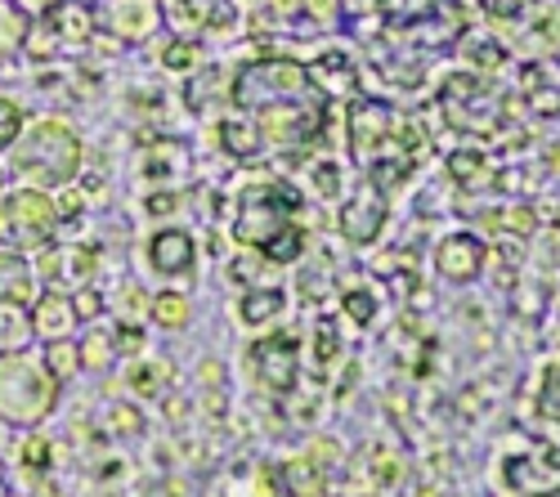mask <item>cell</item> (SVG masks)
I'll return each instance as SVG.
<instances>
[{"label": "cell", "mask_w": 560, "mask_h": 497, "mask_svg": "<svg viewBox=\"0 0 560 497\" xmlns=\"http://www.w3.org/2000/svg\"><path fill=\"white\" fill-rule=\"evenodd\" d=\"M551 497H560V493H551Z\"/></svg>", "instance_id": "37"}, {"label": "cell", "mask_w": 560, "mask_h": 497, "mask_svg": "<svg viewBox=\"0 0 560 497\" xmlns=\"http://www.w3.org/2000/svg\"><path fill=\"white\" fill-rule=\"evenodd\" d=\"M95 23H100L113 40L135 45V40L158 36V27H162V5H158V0H104V5L95 10Z\"/></svg>", "instance_id": "7"}, {"label": "cell", "mask_w": 560, "mask_h": 497, "mask_svg": "<svg viewBox=\"0 0 560 497\" xmlns=\"http://www.w3.org/2000/svg\"><path fill=\"white\" fill-rule=\"evenodd\" d=\"M440 104H444V113L457 130H489L498 121V90L485 76H471V72L448 76L444 90H440Z\"/></svg>", "instance_id": "6"}, {"label": "cell", "mask_w": 560, "mask_h": 497, "mask_svg": "<svg viewBox=\"0 0 560 497\" xmlns=\"http://www.w3.org/2000/svg\"><path fill=\"white\" fill-rule=\"evenodd\" d=\"M542 413H547L551 422H560V368L542 381Z\"/></svg>", "instance_id": "30"}, {"label": "cell", "mask_w": 560, "mask_h": 497, "mask_svg": "<svg viewBox=\"0 0 560 497\" xmlns=\"http://www.w3.org/2000/svg\"><path fill=\"white\" fill-rule=\"evenodd\" d=\"M283 309H288V296L278 292V287H247V292H243V319H247L252 328L278 319Z\"/></svg>", "instance_id": "19"}, {"label": "cell", "mask_w": 560, "mask_h": 497, "mask_svg": "<svg viewBox=\"0 0 560 497\" xmlns=\"http://www.w3.org/2000/svg\"><path fill=\"white\" fill-rule=\"evenodd\" d=\"M40 274L50 279V287H85V279L95 274V251L85 247L40 251Z\"/></svg>", "instance_id": "14"}, {"label": "cell", "mask_w": 560, "mask_h": 497, "mask_svg": "<svg viewBox=\"0 0 560 497\" xmlns=\"http://www.w3.org/2000/svg\"><path fill=\"white\" fill-rule=\"evenodd\" d=\"M10 170L23 189H40V193H59L63 185H72L85 149L77 140V130L59 117H40L32 126H23V134L10 144Z\"/></svg>", "instance_id": "3"}, {"label": "cell", "mask_w": 560, "mask_h": 497, "mask_svg": "<svg viewBox=\"0 0 560 497\" xmlns=\"http://www.w3.org/2000/svg\"><path fill=\"white\" fill-rule=\"evenodd\" d=\"M296 215H301V193L292 185L256 179L252 189L238 193V206H233V238L243 247L265 251L273 264H288L305 247V229Z\"/></svg>", "instance_id": "2"}, {"label": "cell", "mask_w": 560, "mask_h": 497, "mask_svg": "<svg viewBox=\"0 0 560 497\" xmlns=\"http://www.w3.org/2000/svg\"><path fill=\"white\" fill-rule=\"evenodd\" d=\"M59 206L50 193L40 189H14V193H0V242L10 251H32L45 247L59 229Z\"/></svg>", "instance_id": "5"}, {"label": "cell", "mask_w": 560, "mask_h": 497, "mask_svg": "<svg viewBox=\"0 0 560 497\" xmlns=\"http://www.w3.org/2000/svg\"><path fill=\"white\" fill-rule=\"evenodd\" d=\"M149 313H153L158 328H184V323H189V300H184L179 292H162V296L149 305Z\"/></svg>", "instance_id": "21"}, {"label": "cell", "mask_w": 560, "mask_h": 497, "mask_svg": "<svg viewBox=\"0 0 560 497\" xmlns=\"http://www.w3.org/2000/svg\"><path fill=\"white\" fill-rule=\"evenodd\" d=\"M45 27H50L55 40H63V45H85L100 23H95V10H90L85 0H55V5L45 10Z\"/></svg>", "instance_id": "13"}, {"label": "cell", "mask_w": 560, "mask_h": 497, "mask_svg": "<svg viewBox=\"0 0 560 497\" xmlns=\"http://www.w3.org/2000/svg\"><path fill=\"white\" fill-rule=\"evenodd\" d=\"M506 229L521 234V238H529V234H534V211H529V206H511V211H506Z\"/></svg>", "instance_id": "31"}, {"label": "cell", "mask_w": 560, "mask_h": 497, "mask_svg": "<svg viewBox=\"0 0 560 497\" xmlns=\"http://www.w3.org/2000/svg\"><path fill=\"white\" fill-rule=\"evenodd\" d=\"M0 300L32 305L36 300V269L19 251H0Z\"/></svg>", "instance_id": "15"}, {"label": "cell", "mask_w": 560, "mask_h": 497, "mask_svg": "<svg viewBox=\"0 0 560 497\" xmlns=\"http://www.w3.org/2000/svg\"><path fill=\"white\" fill-rule=\"evenodd\" d=\"M23 108L19 104H10V99H0V149H10L19 134H23Z\"/></svg>", "instance_id": "25"}, {"label": "cell", "mask_w": 560, "mask_h": 497, "mask_svg": "<svg viewBox=\"0 0 560 497\" xmlns=\"http://www.w3.org/2000/svg\"><path fill=\"white\" fill-rule=\"evenodd\" d=\"M256 364H260V377L269 390H292L296 372H301V345L292 332H269L260 345H256Z\"/></svg>", "instance_id": "9"}, {"label": "cell", "mask_w": 560, "mask_h": 497, "mask_svg": "<svg viewBox=\"0 0 560 497\" xmlns=\"http://www.w3.org/2000/svg\"><path fill=\"white\" fill-rule=\"evenodd\" d=\"M229 104L256 121L265 149L305 153L328 121V90L296 59H260L229 81Z\"/></svg>", "instance_id": "1"}, {"label": "cell", "mask_w": 560, "mask_h": 497, "mask_svg": "<svg viewBox=\"0 0 560 497\" xmlns=\"http://www.w3.org/2000/svg\"><path fill=\"white\" fill-rule=\"evenodd\" d=\"M179 5L189 10V19H194L198 32L229 27V19H233V5H229V0H179Z\"/></svg>", "instance_id": "20"}, {"label": "cell", "mask_w": 560, "mask_h": 497, "mask_svg": "<svg viewBox=\"0 0 560 497\" xmlns=\"http://www.w3.org/2000/svg\"><path fill=\"white\" fill-rule=\"evenodd\" d=\"M108 358H113V341H108L104 332H90V336H85V345H81V364L104 368Z\"/></svg>", "instance_id": "28"}, {"label": "cell", "mask_w": 560, "mask_h": 497, "mask_svg": "<svg viewBox=\"0 0 560 497\" xmlns=\"http://www.w3.org/2000/svg\"><path fill=\"white\" fill-rule=\"evenodd\" d=\"M55 390H59V377L45 368L40 358H32L23 350L0 354V417L5 422H19V426L40 422L50 413Z\"/></svg>", "instance_id": "4"}, {"label": "cell", "mask_w": 560, "mask_h": 497, "mask_svg": "<svg viewBox=\"0 0 560 497\" xmlns=\"http://www.w3.org/2000/svg\"><path fill=\"white\" fill-rule=\"evenodd\" d=\"M77 364H81V350H77V345H68V341H50V354H45V368H50L59 381H63V377H72V372H77Z\"/></svg>", "instance_id": "23"}, {"label": "cell", "mask_w": 560, "mask_h": 497, "mask_svg": "<svg viewBox=\"0 0 560 497\" xmlns=\"http://www.w3.org/2000/svg\"><path fill=\"white\" fill-rule=\"evenodd\" d=\"M341 309L350 313L354 323H372V313H377V296H372V292H346Z\"/></svg>", "instance_id": "27"}, {"label": "cell", "mask_w": 560, "mask_h": 497, "mask_svg": "<svg viewBox=\"0 0 560 497\" xmlns=\"http://www.w3.org/2000/svg\"><path fill=\"white\" fill-rule=\"evenodd\" d=\"M162 63H166L171 72L194 68V63H198V45H194V40H171L166 50H162Z\"/></svg>", "instance_id": "26"}, {"label": "cell", "mask_w": 560, "mask_h": 497, "mask_svg": "<svg viewBox=\"0 0 560 497\" xmlns=\"http://www.w3.org/2000/svg\"><path fill=\"white\" fill-rule=\"evenodd\" d=\"M72 309H77V319H100V313H104V300H100V292L81 287V292L72 296Z\"/></svg>", "instance_id": "29"}, {"label": "cell", "mask_w": 560, "mask_h": 497, "mask_svg": "<svg viewBox=\"0 0 560 497\" xmlns=\"http://www.w3.org/2000/svg\"><path fill=\"white\" fill-rule=\"evenodd\" d=\"M77 328V309H72V296L50 287L45 296H36L32 305V332L45 336V341H68V332Z\"/></svg>", "instance_id": "12"}, {"label": "cell", "mask_w": 560, "mask_h": 497, "mask_svg": "<svg viewBox=\"0 0 560 497\" xmlns=\"http://www.w3.org/2000/svg\"><path fill=\"white\" fill-rule=\"evenodd\" d=\"M14 5H19L23 14H32V19H36V14H45V10H50L55 0H14Z\"/></svg>", "instance_id": "35"}, {"label": "cell", "mask_w": 560, "mask_h": 497, "mask_svg": "<svg viewBox=\"0 0 560 497\" xmlns=\"http://www.w3.org/2000/svg\"><path fill=\"white\" fill-rule=\"evenodd\" d=\"M283 480H288V488H292L296 497H318V493H323V480L314 475L310 462H292V466L283 471Z\"/></svg>", "instance_id": "24"}, {"label": "cell", "mask_w": 560, "mask_h": 497, "mask_svg": "<svg viewBox=\"0 0 560 497\" xmlns=\"http://www.w3.org/2000/svg\"><path fill=\"white\" fill-rule=\"evenodd\" d=\"M0 189H5V170H0Z\"/></svg>", "instance_id": "36"}, {"label": "cell", "mask_w": 560, "mask_h": 497, "mask_svg": "<svg viewBox=\"0 0 560 497\" xmlns=\"http://www.w3.org/2000/svg\"><path fill=\"white\" fill-rule=\"evenodd\" d=\"M27 32H32V14H23L14 0H0V63L23 50Z\"/></svg>", "instance_id": "17"}, {"label": "cell", "mask_w": 560, "mask_h": 497, "mask_svg": "<svg viewBox=\"0 0 560 497\" xmlns=\"http://www.w3.org/2000/svg\"><path fill=\"white\" fill-rule=\"evenodd\" d=\"M215 140H220V149L233 153V157H256V153L265 149L256 121H247V117H229V121H220Z\"/></svg>", "instance_id": "16"}, {"label": "cell", "mask_w": 560, "mask_h": 497, "mask_svg": "<svg viewBox=\"0 0 560 497\" xmlns=\"http://www.w3.org/2000/svg\"><path fill=\"white\" fill-rule=\"evenodd\" d=\"M332 350H337V345H332V328H328V323H318V368H328V364H332Z\"/></svg>", "instance_id": "32"}, {"label": "cell", "mask_w": 560, "mask_h": 497, "mask_svg": "<svg viewBox=\"0 0 560 497\" xmlns=\"http://www.w3.org/2000/svg\"><path fill=\"white\" fill-rule=\"evenodd\" d=\"M130 377H135V386H158V381H166L171 372H166V368H158V372H153V368H135Z\"/></svg>", "instance_id": "33"}, {"label": "cell", "mask_w": 560, "mask_h": 497, "mask_svg": "<svg viewBox=\"0 0 560 497\" xmlns=\"http://www.w3.org/2000/svg\"><path fill=\"white\" fill-rule=\"evenodd\" d=\"M32 336H36V332H32L27 305H5V300H0V354L23 350Z\"/></svg>", "instance_id": "18"}, {"label": "cell", "mask_w": 560, "mask_h": 497, "mask_svg": "<svg viewBox=\"0 0 560 497\" xmlns=\"http://www.w3.org/2000/svg\"><path fill=\"white\" fill-rule=\"evenodd\" d=\"M485 256H489V247L476 234H448L435 247V269L448 283H471V279H480Z\"/></svg>", "instance_id": "10"}, {"label": "cell", "mask_w": 560, "mask_h": 497, "mask_svg": "<svg viewBox=\"0 0 560 497\" xmlns=\"http://www.w3.org/2000/svg\"><path fill=\"white\" fill-rule=\"evenodd\" d=\"M337 229H341V238H350V242H359V247L377 242L382 229H386V198H382V189H377V185L354 189V193L341 202Z\"/></svg>", "instance_id": "8"}, {"label": "cell", "mask_w": 560, "mask_h": 497, "mask_svg": "<svg viewBox=\"0 0 560 497\" xmlns=\"http://www.w3.org/2000/svg\"><path fill=\"white\" fill-rule=\"evenodd\" d=\"M175 211V198L171 193H153L149 198V215H171Z\"/></svg>", "instance_id": "34"}, {"label": "cell", "mask_w": 560, "mask_h": 497, "mask_svg": "<svg viewBox=\"0 0 560 497\" xmlns=\"http://www.w3.org/2000/svg\"><path fill=\"white\" fill-rule=\"evenodd\" d=\"M448 175L457 179V185L476 189L480 175H485V153H480V149H457V153L448 157Z\"/></svg>", "instance_id": "22"}, {"label": "cell", "mask_w": 560, "mask_h": 497, "mask_svg": "<svg viewBox=\"0 0 560 497\" xmlns=\"http://www.w3.org/2000/svg\"><path fill=\"white\" fill-rule=\"evenodd\" d=\"M198 260V242L184 234V229H158L153 242H149V264L158 269L162 279H179V274H189Z\"/></svg>", "instance_id": "11"}]
</instances>
